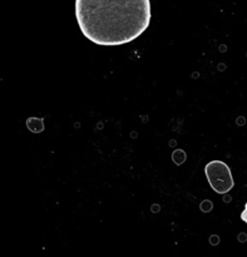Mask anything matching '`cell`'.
Here are the masks:
<instances>
[{"label":"cell","mask_w":247,"mask_h":257,"mask_svg":"<svg viewBox=\"0 0 247 257\" xmlns=\"http://www.w3.org/2000/svg\"><path fill=\"white\" fill-rule=\"evenodd\" d=\"M205 175L211 188L220 195L230 192L235 186L232 172L230 167L222 161L216 160L208 162L205 167Z\"/></svg>","instance_id":"obj_2"},{"label":"cell","mask_w":247,"mask_h":257,"mask_svg":"<svg viewBox=\"0 0 247 257\" xmlns=\"http://www.w3.org/2000/svg\"><path fill=\"white\" fill-rule=\"evenodd\" d=\"M240 217H241V220H242L243 222H245L246 225H247V201H246V203H245V207H243L242 212H241Z\"/></svg>","instance_id":"obj_3"},{"label":"cell","mask_w":247,"mask_h":257,"mask_svg":"<svg viewBox=\"0 0 247 257\" xmlns=\"http://www.w3.org/2000/svg\"><path fill=\"white\" fill-rule=\"evenodd\" d=\"M82 34L102 47H118L140 38L152 19L151 0H75Z\"/></svg>","instance_id":"obj_1"}]
</instances>
